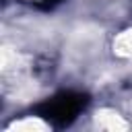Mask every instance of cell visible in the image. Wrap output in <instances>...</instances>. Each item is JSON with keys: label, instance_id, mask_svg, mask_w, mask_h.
<instances>
[{"label": "cell", "instance_id": "1", "mask_svg": "<svg viewBox=\"0 0 132 132\" xmlns=\"http://www.w3.org/2000/svg\"><path fill=\"white\" fill-rule=\"evenodd\" d=\"M87 95L82 93H74V91H62L58 95H54L52 99H45L39 107H37V113L47 120L52 126L56 128H64V126H70L76 116L85 109L87 105Z\"/></svg>", "mask_w": 132, "mask_h": 132}, {"label": "cell", "instance_id": "2", "mask_svg": "<svg viewBox=\"0 0 132 132\" xmlns=\"http://www.w3.org/2000/svg\"><path fill=\"white\" fill-rule=\"evenodd\" d=\"M62 0H41V4L45 6V8H52V6H56V4H60Z\"/></svg>", "mask_w": 132, "mask_h": 132}]
</instances>
